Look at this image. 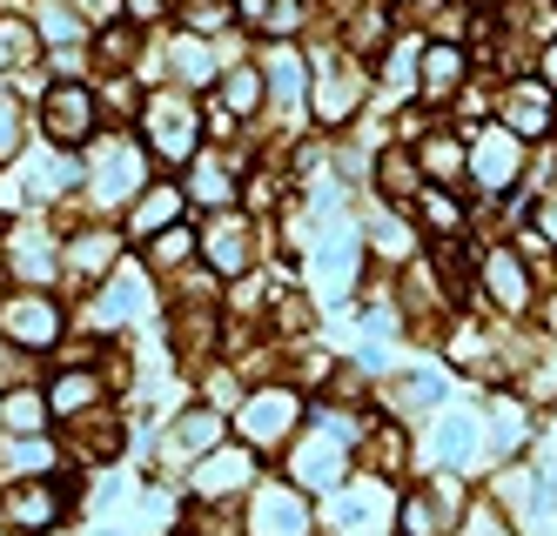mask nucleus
Returning <instances> with one entry per match:
<instances>
[{"label": "nucleus", "instance_id": "obj_11", "mask_svg": "<svg viewBox=\"0 0 557 536\" xmlns=\"http://www.w3.org/2000/svg\"><path fill=\"white\" fill-rule=\"evenodd\" d=\"M128 255L122 222H61V282L74 296H88L95 282H108V269Z\"/></svg>", "mask_w": 557, "mask_h": 536}, {"label": "nucleus", "instance_id": "obj_9", "mask_svg": "<svg viewBox=\"0 0 557 536\" xmlns=\"http://www.w3.org/2000/svg\"><path fill=\"white\" fill-rule=\"evenodd\" d=\"M302 416H309L302 383H269V389H249L235 402V429H243V442L256 457H283L296 442V429H302Z\"/></svg>", "mask_w": 557, "mask_h": 536}, {"label": "nucleus", "instance_id": "obj_38", "mask_svg": "<svg viewBox=\"0 0 557 536\" xmlns=\"http://www.w3.org/2000/svg\"><path fill=\"white\" fill-rule=\"evenodd\" d=\"M450 536H524L510 516H504V503L497 497H463V516H457V529Z\"/></svg>", "mask_w": 557, "mask_h": 536}, {"label": "nucleus", "instance_id": "obj_14", "mask_svg": "<svg viewBox=\"0 0 557 536\" xmlns=\"http://www.w3.org/2000/svg\"><path fill=\"white\" fill-rule=\"evenodd\" d=\"M476 296L497 315H531L537 309V269L517 255V241H491V249L476 255Z\"/></svg>", "mask_w": 557, "mask_h": 536}, {"label": "nucleus", "instance_id": "obj_40", "mask_svg": "<svg viewBox=\"0 0 557 536\" xmlns=\"http://www.w3.org/2000/svg\"><path fill=\"white\" fill-rule=\"evenodd\" d=\"M417 54H423L417 40H396V48H383V67H376V74H383V88H389V95L417 88Z\"/></svg>", "mask_w": 557, "mask_h": 536}, {"label": "nucleus", "instance_id": "obj_17", "mask_svg": "<svg viewBox=\"0 0 557 536\" xmlns=\"http://www.w3.org/2000/svg\"><path fill=\"white\" fill-rule=\"evenodd\" d=\"M463 154H470V182L484 188V201H497V195H510L517 182H524V141H517L504 121L476 128V135L463 141Z\"/></svg>", "mask_w": 557, "mask_h": 536}, {"label": "nucleus", "instance_id": "obj_34", "mask_svg": "<svg viewBox=\"0 0 557 536\" xmlns=\"http://www.w3.org/2000/svg\"><path fill=\"white\" fill-rule=\"evenodd\" d=\"M141 262H148L154 282H169V275L195 269V228L175 222V228H162V235H148V241H141Z\"/></svg>", "mask_w": 557, "mask_h": 536}, {"label": "nucleus", "instance_id": "obj_25", "mask_svg": "<svg viewBox=\"0 0 557 536\" xmlns=\"http://www.w3.org/2000/svg\"><path fill=\"white\" fill-rule=\"evenodd\" d=\"M430 463L450 470V476L491 463V457H484V409H444V416H436V429H430Z\"/></svg>", "mask_w": 557, "mask_h": 536}, {"label": "nucleus", "instance_id": "obj_3", "mask_svg": "<svg viewBox=\"0 0 557 536\" xmlns=\"http://www.w3.org/2000/svg\"><path fill=\"white\" fill-rule=\"evenodd\" d=\"M74 328L61 288H27V282H8L0 288V349L8 356H54V342Z\"/></svg>", "mask_w": 557, "mask_h": 536}, {"label": "nucleus", "instance_id": "obj_20", "mask_svg": "<svg viewBox=\"0 0 557 536\" xmlns=\"http://www.w3.org/2000/svg\"><path fill=\"white\" fill-rule=\"evenodd\" d=\"M256 67H262V101L296 128L302 108H309V61L289 48V40H262V61Z\"/></svg>", "mask_w": 557, "mask_h": 536}, {"label": "nucleus", "instance_id": "obj_1", "mask_svg": "<svg viewBox=\"0 0 557 536\" xmlns=\"http://www.w3.org/2000/svg\"><path fill=\"white\" fill-rule=\"evenodd\" d=\"M148 182H154V161H148L135 128H101L88 141V161H82V201H88V209L122 215Z\"/></svg>", "mask_w": 557, "mask_h": 536}, {"label": "nucleus", "instance_id": "obj_7", "mask_svg": "<svg viewBox=\"0 0 557 536\" xmlns=\"http://www.w3.org/2000/svg\"><path fill=\"white\" fill-rule=\"evenodd\" d=\"M0 275L27 288H61V222L48 209H21L0 222Z\"/></svg>", "mask_w": 557, "mask_h": 536}, {"label": "nucleus", "instance_id": "obj_23", "mask_svg": "<svg viewBox=\"0 0 557 536\" xmlns=\"http://www.w3.org/2000/svg\"><path fill=\"white\" fill-rule=\"evenodd\" d=\"M41 389H48L54 423H74V416H88V409L114 402V389H108V376H101V362H54L48 376H41Z\"/></svg>", "mask_w": 557, "mask_h": 536}, {"label": "nucleus", "instance_id": "obj_32", "mask_svg": "<svg viewBox=\"0 0 557 536\" xmlns=\"http://www.w3.org/2000/svg\"><path fill=\"white\" fill-rule=\"evenodd\" d=\"M417 169H423V182H436V188H457V182L470 175L463 135H457V128H436V135H423V141H417Z\"/></svg>", "mask_w": 557, "mask_h": 536}, {"label": "nucleus", "instance_id": "obj_42", "mask_svg": "<svg viewBox=\"0 0 557 536\" xmlns=\"http://www.w3.org/2000/svg\"><path fill=\"white\" fill-rule=\"evenodd\" d=\"M544 80H550V88H557V34L544 40Z\"/></svg>", "mask_w": 557, "mask_h": 536}, {"label": "nucleus", "instance_id": "obj_39", "mask_svg": "<svg viewBox=\"0 0 557 536\" xmlns=\"http://www.w3.org/2000/svg\"><path fill=\"white\" fill-rule=\"evenodd\" d=\"M27 141H34V114L8 95V80H0V161H14Z\"/></svg>", "mask_w": 557, "mask_h": 536}, {"label": "nucleus", "instance_id": "obj_21", "mask_svg": "<svg viewBox=\"0 0 557 536\" xmlns=\"http://www.w3.org/2000/svg\"><path fill=\"white\" fill-rule=\"evenodd\" d=\"M215 442H228V416L215 402L195 396L188 409L169 416V436H162V449H154V463H195V457H209Z\"/></svg>", "mask_w": 557, "mask_h": 536}, {"label": "nucleus", "instance_id": "obj_35", "mask_svg": "<svg viewBox=\"0 0 557 536\" xmlns=\"http://www.w3.org/2000/svg\"><path fill=\"white\" fill-rule=\"evenodd\" d=\"M417 195H423V169H417V154H410V148L376 154V201L404 209V201H417Z\"/></svg>", "mask_w": 557, "mask_h": 536}, {"label": "nucleus", "instance_id": "obj_18", "mask_svg": "<svg viewBox=\"0 0 557 536\" xmlns=\"http://www.w3.org/2000/svg\"><path fill=\"white\" fill-rule=\"evenodd\" d=\"M243 523H249V536H315V510L289 476L283 483H256L243 497Z\"/></svg>", "mask_w": 557, "mask_h": 536}, {"label": "nucleus", "instance_id": "obj_4", "mask_svg": "<svg viewBox=\"0 0 557 536\" xmlns=\"http://www.w3.org/2000/svg\"><path fill=\"white\" fill-rule=\"evenodd\" d=\"M82 470H48V476H14V483H0V523H8L14 536H54L74 503H82Z\"/></svg>", "mask_w": 557, "mask_h": 536}, {"label": "nucleus", "instance_id": "obj_19", "mask_svg": "<svg viewBox=\"0 0 557 536\" xmlns=\"http://www.w3.org/2000/svg\"><path fill=\"white\" fill-rule=\"evenodd\" d=\"M497 121H504L517 141L557 135V88H550V80H537V74H517L510 88L497 95Z\"/></svg>", "mask_w": 557, "mask_h": 536}, {"label": "nucleus", "instance_id": "obj_28", "mask_svg": "<svg viewBox=\"0 0 557 536\" xmlns=\"http://www.w3.org/2000/svg\"><path fill=\"white\" fill-rule=\"evenodd\" d=\"M222 67H228V61L209 48V34H188V27H182L169 48H162V74L182 80V88H215V74H222Z\"/></svg>", "mask_w": 557, "mask_h": 536}, {"label": "nucleus", "instance_id": "obj_2", "mask_svg": "<svg viewBox=\"0 0 557 536\" xmlns=\"http://www.w3.org/2000/svg\"><path fill=\"white\" fill-rule=\"evenodd\" d=\"M154 309H162V282L148 275V262H114L108 269V282H95L88 288V302H82V322L74 328H88V336H128V328H141V322H154Z\"/></svg>", "mask_w": 557, "mask_h": 536}, {"label": "nucleus", "instance_id": "obj_37", "mask_svg": "<svg viewBox=\"0 0 557 536\" xmlns=\"http://www.w3.org/2000/svg\"><path fill=\"white\" fill-rule=\"evenodd\" d=\"M363 235H370V249H376L383 262H404V255L417 249V235H410V222L396 215L389 201H376V209H370V228H363Z\"/></svg>", "mask_w": 557, "mask_h": 536}, {"label": "nucleus", "instance_id": "obj_22", "mask_svg": "<svg viewBox=\"0 0 557 536\" xmlns=\"http://www.w3.org/2000/svg\"><path fill=\"white\" fill-rule=\"evenodd\" d=\"M457 516H463V489H457L450 470L436 476L430 489H410V497H396V529H404V536H450Z\"/></svg>", "mask_w": 557, "mask_h": 536}, {"label": "nucleus", "instance_id": "obj_36", "mask_svg": "<svg viewBox=\"0 0 557 536\" xmlns=\"http://www.w3.org/2000/svg\"><path fill=\"white\" fill-rule=\"evenodd\" d=\"M410 209H417L423 235H436V241H450V235H463V209H457V195H450V188H436V182H423V195L410 201Z\"/></svg>", "mask_w": 557, "mask_h": 536}, {"label": "nucleus", "instance_id": "obj_5", "mask_svg": "<svg viewBox=\"0 0 557 536\" xmlns=\"http://www.w3.org/2000/svg\"><path fill=\"white\" fill-rule=\"evenodd\" d=\"M135 135H141L154 169H188V154L202 148V108L182 88H148L135 108Z\"/></svg>", "mask_w": 557, "mask_h": 536}, {"label": "nucleus", "instance_id": "obj_41", "mask_svg": "<svg viewBox=\"0 0 557 536\" xmlns=\"http://www.w3.org/2000/svg\"><path fill=\"white\" fill-rule=\"evenodd\" d=\"M162 14H169V0H122V21H135V27L162 21Z\"/></svg>", "mask_w": 557, "mask_h": 536}, {"label": "nucleus", "instance_id": "obj_13", "mask_svg": "<svg viewBox=\"0 0 557 536\" xmlns=\"http://www.w3.org/2000/svg\"><path fill=\"white\" fill-rule=\"evenodd\" d=\"M128 457V416L122 409H88V416H74V423H61V463L67 470H108V463H122Z\"/></svg>", "mask_w": 557, "mask_h": 536}, {"label": "nucleus", "instance_id": "obj_29", "mask_svg": "<svg viewBox=\"0 0 557 536\" xmlns=\"http://www.w3.org/2000/svg\"><path fill=\"white\" fill-rule=\"evenodd\" d=\"M463 80H470V54L457 48V40H430V48L417 54V88H423L430 101L463 95Z\"/></svg>", "mask_w": 557, "mask_h": 536}, {"label": "nucleus", "instance_id": "obj_26", "mask_svg": "<svg viewBox=\"0 0 557 536\" xmlns=\"http://www.w3.org/2000/svg\"><path fill=\"white\" fill-rule=\"evenodd\" d=\"M182 188H188V209H235L243 195V161L235 154H215V148H195L188 169H182Z\"/></svg>", "mask_w": 557, "mask_h": 536}, {"label": "nucleus", "instance_id": "obj_30", "mask_svg": "<svg viewBox=\"0 0 557 536\" xmlns=\"http://www.w3.org/2000/svg\"><path fill=\"white\" fill-rule=\"evenodd\" d=\"M41 27H34V14H0V80H27L34 67H41Z\"/></svg>", "mask_w": 557, "mask_h": 536}, {"label": "nucleus", "instance_id": "obj_27", "mask_svg": "<svg viewBox=\"0 0 557 536\" xmlns=\"http://www.w3.org/2000/svg\"><path fill=\"white\" fill-rule=\"evenodd\" d=\"M48 429H54V409H48L41 376L0 383V436H48Z\"/></svg>", "mask_w": 557, "mask_h": 536}, {"label": "nucleus", "instance_id": "obj_6", "mask_svg": "<svg viewBox=\"0 0 557 536\" xmlns=\"http://www.w3.org/2000/svg\"><path fill=\"white\" fill-rule=\"evenodd\" d=\"M363 95H370V61H356L343 40L309 54V108H315V128L343 135L356 114H363Z\"/></svg>", "mask_w": 557, "mask_h": 536}, {"label": "nucleus", "instance_id": "obj_8", "mask_svg": "<svg viewBox=\"0 0 557 536\" xmlns=\"http://www.w3.org/2000/svg\"><path fill=\"white\" fill-rule=\"evenodd\" d=\"M27 114H34V135L54 141V148H74V154H82V148L108 128V121H101V101H95V80H74V74H54Z\"/></svg>", "mask_w": 557, "mask_h": 536}, {"label": "nucleus", "instance_id": "obj_31", "mask_svg": "<svg viewBox=\"0 0 557 536\" xmlns=\"http://www.w3.org/2000/svg\"><path fill=\"white\" fill-rule=\"evenodd\" d=\"M356 235H343V228H330L323 235V249H315V296L323 302H343L349 288H356Z\"/></svg>", "mask_w": 557, "mask_h": 536}, {"label": "nucleus", "instance_id": "obj_15", "mask_svg": "<svg viewBox=\"0 0 557 536\" xmlns=\"http://www.w3.org/2000/svg\"><path fill=\"white\" fill-rule=\"evenodd\" d=\"M256 449L249 442H215L209 457L188 463V503H243L256 489Z\"/></svg>", "mask_w": 557, "mask_h": 536}, {"label": "nucleus", "instance_id": "obj_24", "mask_svg": "<svg viewBox=\"0 0 557 536\" xmlns=\"http://www.w3.org/2000/svg\"><path fill=\"white\" fill-rule=\"evenodd\" d=\"M175 222H188V188H182V175H154V182L128 201V209H122V235L135 241V249H141L148 235L175 228Z\"/></svg>", "mask_w": 557, "mask_h": 536}, {"label": "nucleus", "instance_id": "obj_16", "mask_svg": "<svg viewBox=\"0 0 557 536\" xmlns=\"http://www.w3.org/2000/svg\"><path fill=\"white\" fill-rule=\"evenodd\" d=\"M195 262H209L215 282H243L256 269V228L243 209H215L202 215V228H195Z\"/></svg>", "mask_w": 557, "mask_h": 536}, {"label": "nucleus", "instance_id": "obj_12", "mask_svg": "<svg viewBox=\"0 0 557 536\" xmlns=\"http://www.w3.org/2000/svg\"><path fill=\"white\" fill-rule=\"evenodd\" d=\"M8 169L21 175V188H27V209H61V201H74L82 195V154L74 148H54V141H41L34 135Z\"/></svg>", "mask_w": 557, "mask_h": 536}, {"label": "nucleus", "instance_id": "obj_10", "mask_svg": "<svg viewBox=\"0 0 557 536\" xmlns=\"http://www.w3.org/2000/svg\"><path fill=\"white\" fill-rule=\"evenodd\" d=\"M323 529L330 536H389L396 529V489H389V476H343L330 497H323Z\"/></svg>", "mask_w": 557, "mask_h": 536}, {"label": "nucleus", "instance_id": "obj_33", "mask_svg": "<svg viewBox=\"0 0 557 536\" xmlns=\"http://www.w3.org/2000/svg\"><path fill=\"white\" fill-rule=\"evenodd\" d=\"M209 108H222V114H235V121H256L262 114V67L256 61H228L222 74H215V101Z\"/></svg>", "mask_w": 557, "mask_h": 536}]
</instances>
